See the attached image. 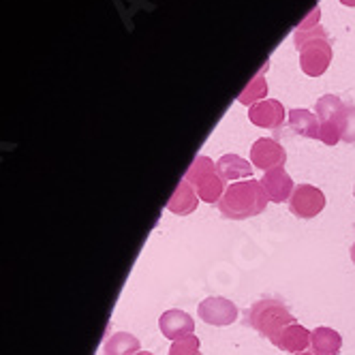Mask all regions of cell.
Listing matches in <instances>:
<instances>
[{
    "mask_svg": "<svg viewBox=\"0 0 355 355\" xmlns=\"http://www.w3.org/2000/svg\"><path fill=\"white\" fill-rule=\"evenodd\" d=\"M270 204V197L261 184V180H240L227 187L223 199L218 201V210L230 220H246L259 216Z\"/></svg>",
    "mask_w": 355,
    "mask_h": 355,
    "instance_id": "6da1fadb",
    "label": "cell"
},
{
    "mask_svg": "<svg viewBox=\"0 0 355 355\" xmlns=\"http://www.w3.org/2000/svg\"><path fill=\"white\" fill-rule=\"evenodd\" d=\"M291 323H295V317L287 309V304L281 300L263 297L252 304L248 311V325L268 340L278 336Z\"/></svg>",
    "mask_w": 355,
    "mask_h": 355,
    "instance_id": "7a4b0ae2",
    "label": "cell"
},
{
    "mask_svg": "<svg viewBox=\"0 0 355 355\" xmlns=\"http://www.w3.org/2000/svg\"><path fill=\"white\" fill-rule=\"evenodd\" d=\"M184 180L195 189L199 199L206 201V204H218L227 191L216 163L204 155L195 157V161L191 163V167L184 173Z\"/></svg>",
    "mask_w": 355,
    "mask_h": 355,
    "instance_id": "3957f363",
    "label": "cell"
},
{
    "mask_svg": "<svg viewBox=\"0 0 355 355\" xmlns=\"http://www.w3.org/2000/svg\"><path fill=\"white\" fill-rule=\"evenodd\" d=\"M315 114L319 118V141L325 146H336L343 141L349 107L336 94H325L317 101Z\"/></svg>",
    "mask_w": 355,
    "mask_h": 355,
    "instance_id": "277c9868",
    "label": "cell"
},
{
    "mask_svg": "<svg viewBox=\"0 0 355 355\" xmlns=\"http://www.w3.org/2000/svg\"><path fill=\"white\" fill-rule=\"evenodd\" d=\"M332 62V45L329 39H315L300 47V67L309 78H321Z\"/></svg>",
    "mask_w": 355,
    "mask_h": 355,
    "instance_id": "5b68a950",
    "label": "cell"
},
{
    "mask_svg": "<svg viewBox=\"0 0 355 355\" xmlns=\"http://www.w3.org/2000/svg\"><path fill=\"white\" fill-rule=\"evenodd\" d=\"M197 317L214 327H225L234 325L238 321V306L227 297L220 295H210L204 302H199L197 306Z\"/></svg>",
    "mask_w": 355,
    "mask_h": 355,
    "instance_id": "8992f818",
    "label": "cell"
},
{
    "mask_svg": "<svg viewBox=\"0 0 355 355\" xmlns=\"http://www.w3.org/2000/svg\"><path fill=\"white\" fill-rule=\"evenodd\" d=\"M289 210L297 218H315L325 210V195L313 184H297L289 199Z\"/></svg>",
    "mask_w": 355,
    "mask_h": 355,
    "instance_id": "52a82bcc",
    "label": "cell"
},
{
    "mask_svg": "<svg viewBox=\"0 0 355 355\" xmlns=\"http://www.w3.org/2000/svg\"><path fill=\"white\" fill-rule=\"evenodd\" d=\"M250 163L255 169L270 171L276 167H285L287 163V150L283 148L281 141L272 137H261L252 144L250 148Z\"/></svg>",
    "mask_w": 355,
    "mask_h": 355,
    "instance_id": "ba28073f",
    "label": "cell"
},
{
    "mask_svg": "<svg viewBox=\"0 0 355 355\" xmlns=\"http://www.w3.org/2000/svg\"><path fill=\"white\" fill-rule=\"evenodd\" d=\"M159 329L167 340L178 343L195 334V319L180 309H169L161 315Z\"/></svg>",
    "mask_w": 355,
    "mask_h": 355,
    "instance_id": "9c48e42d",
    "label": "cell"
},
{
    "mask_svg": "<svg viewBox=\"0 0 355 355\" xmlns=\"http://www.w3.org/2000/svg\"><path fill=\"white\" fill-rule=\"evenodd\" d=\"M285 118H287V112L281 101H276V98H266L248 107V120L255 126H259V129H270V131L281 129L285 124Z\"/></svg>",
    "mask_w": 355,
    "mask_h": 355,
    "instance_id": "30bf717a",
    "label": "cell"
},
{
    "mask_svg": "<svg viewBox=\"0 0 355 355\" xmlns=\"http://www.w3.org/2000/svg\"><path fill=\"white\" fill-rule=\"evenodd\" d=\"M261 184H263L270 201H274V204H285V201L289 204V199L295 191V184L285 167H276V169L266 171Z\"/></svg>",
    "mask_w": 355,
    "mask_h": 355,
    "instance_id": "8fae6325",
    "label": "cell"
},
{
    "mask_svg": "<svg viewBox=\"0 0 355 355\" xmlns=\"http://www.w3.org/2000/svg\"><path fill=\"white\" fill-rule=\"evenodd\" d=\"M311 334L306 327L300 325L297 321L287 325L285 329L278 336H274L270 343L276 347V349H281L285 353H293V355H300V353H306V349L311 347Z\"/></svg>",
    "mask_w": 355,
    "mask_h": 355,
    "instance_id": "7c38bea8",
    "label": "cell"
},
{
    "mask_svg": "<svg viewBox=\"0 0 355 355\" xmlns=\"http://www.w3.org/2000/svg\"><path fill=\"white\" fill-rule=\"evenodd\" d=\"M218 173L225 182H238V180H250L252 173H255V167H252L250 161L242 159L240 155H223L216 161Z\"/></svg>",
    "mask_w": 355,
    "mask_h": 355,
    "instance_id": "4fadbf2b",
    "label": "cell"
},
{
    "mask_svg": "<svg viewBox=\"0 0 355 355\" xmlns=\"http://www.w3.org/2000/svg\"><path fill=\"white\" fill-rule=\"evenodd\" d=\"M199 195L195 193V189L184 180L182 178V182L175 187V191H173V195H171V199L167 201V210L169 212H173L175 216H189V214H193L195 210H197V206H199Z\"/></svg>",
    "mask_w": 355,
    "mask_h": 355,
    "instance_id": "5bb4252c",
    "label": "cell"
},
{
    "mask_svg": "<svg viewBox=\"0 0 355 355\" xmlns=\"http://www.w3.org/2000/svg\"><path fill=\"white\" fill-rule=\"evenodd\" d=\"M340 349H343V336L336 332V329L327 327V325H319L313 329L311 351L315 355H338Z\"/></svg>",
    "mask_w": 355,
    "mask_h": 355,
    "instance_id": "9a60e30c",
    "label": "cell"
},
{
    "mask_svg": "<svg viewBox=\"0 0 355 355\" xmlns=\"http://www.w3.org/2000/svg\"><path fill=\"white\" fill-rule=\"evenodd\" d=\"M287 120H289V126L295 135L319 141V118H317V114H313L311 110H304V107H295L287 114Z\"/></svg>",
    "mask_w": 355,
    "mask_h": 355,
    "instance_id": "2e32d148",
    "label": "cell"
},
{
    "mask_svg": "<svg viewBox=\"0 0 355 355\" xmlns=\"http://www.w3.org/2000/svg\"><path fill=\"white\" fill-rule=\"evenodd\" d=\"M139 351H141V345L137 336L129 332H116L103 345V355H137Z\"/></svg>",
    "mask_w": 355,
    "mask_h": 355,
    "instance_id": "e0dca14e",
    "label": "cell"
},
{
    "mask_svg": "<svg viewBox=\"0 0 355 355\" xmlns=\"http://www.w3.org/2000/svg\"><path fill=\"white\" fill-rule=\"evenodd\" d=\"M266 96H268V82H266V73L263 71H259L255 78H252L250 82H248V86L240 92V96H238V103H242V105H255V103H259V101H266Z\"/></svg>",
    "mask_w": 355,
    "mask_h": 355,
    "instance_id": "ac0fdd59",
    "label": "cell"
},
{
    "mask_svg": "<svg viewBox=\"0 0 355 355\" xmlns=\"http://www.w3.org/2000/svg\"><path fill=\"white\" fill-rule=\"evenodd\" d=\"M315 39H329L327 37V33L319 26H309V28H302V26H297L295 28V33H293V41H295V47L300 49L304 43H309V41H315Z\"/></svg>",
    "mask_w": 355,
    "mask_h": 355,
    "instance_id": "d6986e66",
    "label": "cell"
},
{
    "mask_svg": "<svg viewBox=\"0 0 355 355\" xmlns=\"http://www.w3.org/2000/svg\"><path fill=\"white\" fill-rule=\"evenodd\" d=\"M167 355H201V349H199V338L193 334L184 340H178V343H171L169 347V353Z\"/></svg>",
    "mask_w": 355,
    "mask_h": 355,
    "instance_id": "ffe728a7",
    "label": "cell"
},
{
    "mask_svg": "<svg viewBox=\"0 0 355 355\" xmlns=\"http://www.w3.org/2000/svg\"><path fill=\"white\" fill-rule=\"evenodd\" d=\"M343 141L355 144V107H353V105H349V114H347V124H345Z\"/></svg>",
    "mask_w": 355,
    "mask_h": 355,
    "instance_id": "44dd1931",
    "label": "cell"
},
{
    "mask_svg": "<svg viewBox=\"0 0 355 355\" xmlns=\"http://www.w3.org/2000/svg\"><path fill=\"white\" fill-rule=\"evenodd\" d=\"M340 5H345V7H355V0H338Z\"/></svg>",
    "mask_w": 355,
    "mask_h": 355,
    "instance_id": "7402d4cb",
    "label": "cell"
},
{
    "mask_svg": "<svg viewBox=\"0 0 355 355\" xmlns=\"http://www.w3.org/2000/svg\"><path fill=\"white\" fill-rule=\"evenodd\" d=\"M351 261H353V263H355V244H353V246H351Z\"/></svg>",
    "mask_w": 355,
    "mask_h": 355,
    "instance_id": "603a6c76",
    "label": "cell"
},
{
    "mask_svg": "<svg viewBox=\"0 0 355 355\" xmlns=\"http://www.w3.org/2000/svg\"><path fill=\"white\" fill-rule=\"evenodd\" d=\"M137 355H152V353H150V351H139Z\"/></svg>",
    "mask_w": 355,
    "mask_h": 355,
    "instance_id": "cb8c5ba5",
    "label": "cell"
},
{
    "mask_svg": "<svg viewBox=\"0 0 355 355\" xmlns=\"http://www.w3.org/2000/svg\"><path fill=\"white\" fill-rule=\"evenodd\" d=\"M300 355H315V353H300Z\"/></svg>",
    "mask_w": 355,
    "mask_h": 355,
    "instance_id": "d4e9b609",
    "label": "cell"
}]
</instances>
